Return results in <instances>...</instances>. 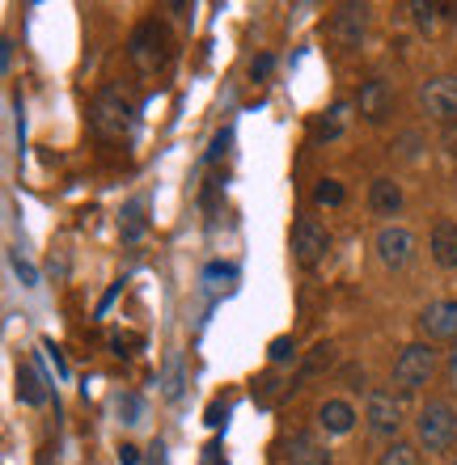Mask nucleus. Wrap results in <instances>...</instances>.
<instances>
[{
  "label": "nucleus",
  "instance_id": "4",
  "mask_svg": "<svg viewBox=\"0 0 457 465\" xmlns=\"http://www.w3.org/2000/svg\"><path fill=\"white\" fill-rule=\"evenodd\" d=\"M436 368H441V355L432 343H407L394 360V385L402 393H415L436 377Z\"/></svg>",
  "mask_w": 457,
  "mask_h": 465
},
{
  "label": "nucleus",
  "instance_id": "26",
  "mask_svg": "<svg viewBox=\"0 0 457 465\" xmlns=\"http://www.w3.org/2000/svg\"><path fill=\"white\" fill-rule=\"evenodd\" d=\"M445 381H449V390L457 393V347L449 351V360H445Z\"/></svg>",
  "mask_w": 457,
  "mask_h": 465
},
{
  "label": "nucleus",
  "instance_id": "18",
  "mask_svg": "<svg viewBox=\"0 0 457 465\" xmlns=\"http://www.w3.org/2000/svg\"><path fill=\"white\" fill-rule=\"evenodd\" d=\"M144 229H149V216H144V203L140 199H132L124 208V216H119V232H124L127 245H136L140 237H144Z\"/></svg>",
  "mask_w": 457,
  "mask_h": 465
},
{
  "label": "nucleus",
  "instance_id": "1",
  "mask_svg": "<svg viewBox=\"0 0 457 465\" xmlns=\"http://www.w3.org/2000/svg\"><path fill=\"white\" fill-rule=\"evenodd\" d=\"M127 60L136 64L144 76L153 73H165L174 60V38L170 30L161 22H140L136 30H132V38H127Z\"/></svg>",
  "mask_w": 457,
  "mask_h": 465
},
{
  "label": "nucleus",
  "instance_id": "5",
  "mask_svg": "<svg viewBox=\"0 0 457 465\" xmlns=\"http://www.w3.org/2000/svg\"><path fill=\"white\" fill-rule=\"evenodd\" d=\"M364 30H369V5H339L326 22V38L339 51H356L364 43Z\"/></svg>",
  "mask_w": 457,
  "mask_h": 465
},
{
  "label": "nucleus",
  "instance_id": "15",
  "mask_svg": "<svg viewBox=\"0 0 457 465\" xmlns=\"http://www.w3.org/2000/svg\"><path fill=\"white\" fill-rule=\"evenodd\" d=\"M284 465H331V453L322 449L313 436H293V444H288V461Z\"/></svg>",
  "mask_w": 457,
  "mask_h": 465
},
{
  "label": "nucleus",
  "instance_id": "20",
  "mask_svg": "<svg viewBox=\"0 0 457 465\" xmlns=\"http://www.w3.org/2000/svg\"><path fill=\"white\" fill-rule=\"evenodd\" d=\"M343 199H347V191L339 178H322V183L313 186V203H318V208H339Z\"/></svg>",
  "mask_w": 457,
  "mask_h": 465
},
{
  "label": "nucleus",
  "instance_id": "21",
  "mask_svg": "<svg viewBox=\"0 0 457 465\" xmlns=\"http://www.w3.org/2000/svg\"><path fill=\"white\" fill-rule=\"evenodd\" d=\"M377 465H420V449H415V444H407V440H394L382 453V461H377Z\"/></svg>",
  "mask_w": 457,
  "mask_h": 465
},
{
  "label": "nucleus",
  "instance_id": "7",
  "mask_svg": "<svg viewBox=\"0 0 457 465\" xmlns=\"http://www.w3.org/2000/svg\"><path fill=\"white\" fill-rule=\"evenodd\" d=\"M364 419H369L373 436H382V440H398V431H402V402H398L390 390H369Z\"/></svg>",
  "mask_w": 457,
  "mask_h": 465
},
{
  "label": "nucleus",
  "instance_id": "28",
  "mask_svg": "<svg viewBox=\"0 0 457 465\" xmlns=\"http://www.w3.org/2000/svg\"><path fill=\"white\" fill-rule=\"evenodd\" d=\"M13 267H17V275H22L25 283H38V275H35V267H30V262H22V258H13Z\"/></svg>",
  "mask_w": 457,
  "mask_h": 465
},
{
  "label": "nucleus",
  "instance_id": "14",
  "mask_svg": "<svg viewBox=\"0 0 457 465\" xmlns=\"http://www.w3.org/2000/svg\"><path fill=\"white\" fill-rule=\"evenodd\" d=\"M428 250H432V262L436 267L453 271L457 267V221H441L428 237Z\"/></svg>",
  "mask_w": 457,
  "mask_h": 465
},
{
  "label": "nucleus",
  "instance_id": "8",
  "mask_svg": "<svg viewBox=\"0 0 457 465\" xmlns=\"http://www.w3.org/2000/svg\"><path fill=\"white\" fill-rule=\"evenodd\" d=\"M420 106L436 123H457V76H432L420 85Z\"/></svg>",
  "mask_w": 457,
  "mask_h": 465
},
{
  "label": "nucleus",
  "instance_id": "10",
  "mask_svg": "<svg viewBox=\"0 0 457 465\" xmlns=\"http://www.w3.org/2000/svg\"><path fill=\"white\" fill-rule=\"evenodd\" d=\"M423 343H453L457 347V301H432L420 313Z\"/></svg>",
  "mask_w": 457,
  "mask_h": 465
},
{
  "label": "nucleus",
  "instance_id": "3",
  "mask_svg": "<svg viewBox=\"0 0 457 465\" xmlns=\"http://www.w3.org/2000/svg\"><path fill=\"white\" fill-rule=\"evenodd\" d=\"M132 102H127L124 89H102L98 98H94V106H89V123H94V132L102 135V140H124L127 132H132Z\"/></svg>",
  "mask_w": 457,
  "mask_h": 465
},
{
  "label": "nucleus",
  "instance_id": "19",
  "mask_svg": "<svg viewBox=\"0 0 457 465\" xmlns=\"http://www.w3.org/2000/svg\"><path fill=\"white\" fill-rule=\"evenodd\" d=\"M407 9L415 13V22H420L423 30H436V25H441V17H449L445 5H436V0H411Z\"/></svg>",
  "mask_w": 457,
  "mask_h": 465
},
{
  "label": "nucleus",
  "instance_id": "30",
  "mask_svg": "<svg viewBox=\"0 0 457 465\" xmlns=\"http://www.w3.org/2000/svg\"><path fill=\"white\" fill-rule=\"evenodd\" d=\"M453 465H457V457H453Z\"/></svg>",
  "mask_w": 457,
  "mask_h": 465
},
{
  "label": "nucleus",
  "instance_id": "6",
  "mask_svg": "<svg viewBox=\"0 0 457 465\" xmlns=\"http://www.w3.org/2000/svg\"><path fill=\"white\" fill-rule=\"evenodd\" d=\"M326 254H331V232H326V224H318L313 216H301V221L293 224V258H297V267L313 271Z\"/></svg>",
  "mask_w": 457,
  "mask_h": 465
},
{
  "label": "nucleus",
  "instance_id": "25",
  "mask_svg": "<svg viewBox=\"0 0 457 465\" xmlns=\"http://www.w3.org/2000/svg\"><path fill=\"white\" fill-rule=\"evenodd\" d=\"M119 465H140V449L136 444H119Z\"/></svg>",
  "mask_w": 457,
  "mask_h": 465
},
{
  "label": "nucleus",
  "instance_id": "9",
  "mask_svg": "<svg viewBox=\"0 0 457 465\" xmlns=\"http://www.w3.org/2000/svg\"><path fill=\"white\" fill-rule=\"evenodd\" d=\"M377 258H382L390 271H402L415 262V232L402 229V224H385L377 232Z\"/></svg>",
  "mask_w": 457,
  "mask_h": 465
},
{
  "label": "nucleus",
  "instance_id": "2",
  "mask_svg": "<svg viewBox=\"0 0 457 465\" xmlns=\"http://www.w3.org/2000/svg\"><path fill=\"white\" fill-rule=\"evenodd\" d=\"M457 436V411L445 398H432V402L420 406V419H415V440L428 453H445Z\"/></svg>",
  "mask_w": 457,
  "mask_h": 465
},
{
  "label": "nucleus",
  "instance_id": "17",
  "mask_svg": "<svg viewBox=\"0 0 457 465\" xmlns=\"http://www.w3.org/2000/svg\"><path fill=\"white\" fill-rule=\"evenodd\" d=\"M347 119H352V102H334L331 111L318 119L313 135H318V140H339V135L347 132Z\"/></svg>",
  "mask_w": 457,
  "mask_h": 465
},
{
  "label": "nucleus",
  "instance_id": "29",
  "mask_svg": "<svg viewBox=\"0 0 457 465\" xmlns=\"http://www.w3.org/2000/svg\"><path fill=\"white\" fill-rule=\"evenodd\" d=\"M9 60H13V43L5 38V43H0V73H9Z\"/></svg>",
  "mask_w": 457,
  "mask_h": 465
},
{
  "label": "nucleus",
  "instance_id": "16",
  "mask_svg": "<svg viewBox=\"0 0 457 465\" xmlns=\"http://www.w3.org/2000/svg\"><path fill=\"white\" fill-rule=\"evenodd\" d=\"M17 398H22L25 406L47 402V385H43V377H38L35 364H17Z\"/></svg>",
  "mask_w": 457,
  "mask_h": 465
},
{
  "label": "nucleus",
  "instance_id": "23",
  "mask_svg": "<svg viewBox=\"0 0 457 465\" xmlns=\"http://www.w3.org/2000/svg\"><path fill=\"white\" fill-rule=\"evenodd\" d=\"M267 355H272V364H288V360H297V343L293 339H275Z\"/></svg>",
  "mask_w": 457,
  "mask_h": 465
},
{
  "label": "nucleus",
  "instance_id": "27",
  "mask_svg": "<svg viewBox=\"0 0 457 465\" xmlns=\"http://www.w3.org/2000/svg\"><path fill=\"white\" fill-rule=\"evenodd\" d=\"M224 148H229V132H221L216 135V140H212V148H208V161H216L224 153Z\"/></svg>",
  "mask_w": 457,
  "mask_h": 465
},
{
  "label": "nucleus",
  "instance_id": "24",
  "mask_svg": "<svg viewBox=\"0 0 457 465\" xmlns=\"http://www.w3.org/2000/svg\"><path fill=\"white\" fill-rule=\"evenodd\" d=\"M119 415H127V423H140V398H119Z\"/></svg>",
  "mask_w": 457,
  "mask_h": 465
},
{
  "label": "nucleus",
  "instance_id": "12",
  "mask_svg": "<svg viewBox=\"0 0 457 465\" xmlns=\"http://www.w3.org/2000/svg\"><path fill=\"white\" fill-rule=\"evenodd\" d=\"M318 423L326 436H347V431L356 428V406L347 402V398H326L318 406Z\"/></svg>",
  "mask_w": 457,
  "mask_h": 465
},
{
  "label": "nucleus",
  "instance_id": "22",
  "mask_svg": "<svg viewBox=\"0 0 457 465\" xmlns=\"http://www.w3.org/2000/svg\"><path fill=\"white\" fill-rule=\"evenodd\" d=\"M272 73H275V55H272V51H263V55H254V60H250V81H254V85H263Z\"/></svg>",
  "mask_w": 457,
  "mask_h": 465
},
{
  "label": "nucleus",
  "instance_id": "11",
  "mask_svg": "<svg viewBox=\"0 0 457 465\" xmlns=\"http://www.w3.org/2000/svg\"><path fill=\"white\" fill-rule=\"evenodd\" d=\"M356 111L364 123H385L390 114H394V85L385 81V76H373V81H364L356 94Z\"/></svg>",
  "mask_w": 457,
  "mask_h": 465
},
{
  "label": "nucleus",
  "instance_id": "13",
  "mask_svg": "<svg viewBox=\"0 0 457 465\" xmlns=\"http://www.w3.org/2000/svg\"><path fill=\"white\" fill-rule=\"evenodd\" d=\"M369 212L373 216H398L402 212V186L394 178H373L369 183Z\"/></svg>",
  "mask_w": 457,
  "mask_h": 465
}]
</instances>
